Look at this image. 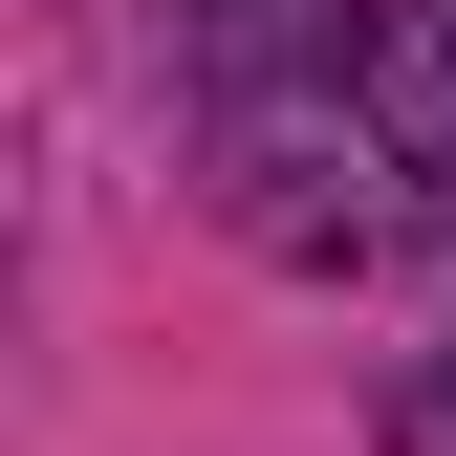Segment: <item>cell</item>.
<instances>
[{"mask_svg":"<svg viewBox=\"0 0 456 456\" xmlns=\"http://www.w3.org/2000/svg\"><path fill=\"white\" fill-rule=\"evenodd\" d=\"M196 131L282 261L456 240V22L435 0H196Z\"/></svg>","mask_w":456,"mask_h":456,"instance_id":"obj_1","label":"cell"},{"mask_svg":"<svg viewBox=\"0 0 456 456\" xmlns=\"http://www.w3.org/2000/svg\"><path fill=\"white\" fill-rule=\"evenodd\" d=\"M391 456H456V326L413 348V391H391Z\"/></svg>","mask_w":456,"mask_h":456,"instance_id":"obj_2","label":"cell"}]
</instances>
